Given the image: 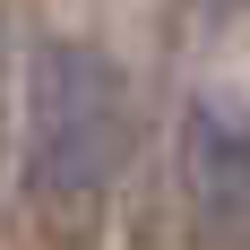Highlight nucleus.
<instances>
[{
  "label": "nucleus",
  "mask_w": 250,
  "mask_h": 250,
  "mask_svg": "<svg viewBox=\"0 0 250 250\" xmlns=\"http://www.w3.org/2000/svg\"><path fill=\"white\" fill-rule=\"evenodd\" d=\"M181 181H190V242L250 250V112L199 104L181 138Z\"/></svg>",
  "instance_id": "nucleus-2"
},
{
  "label": "nucleus",
  "mask_w": 250,
  "mask_h": 250,
  "mask_svg": "<svg viewBox=\"0 0 250 250\" xmlns=\"http://www.w3.org/2000/svg\"><path fill=\"white\" fill-rule=\"evenodd\" d=\"M216 9H233V0H216Z\"/></svg>",
  "instance_id": "nucleus-3"
},
{
  "label": "nucleus",
  "mask_w": 250,
  "mask_h": 250,
  "mask_svg": "<svg viewBox=\"0 0 250 250\" xmlns=\"http://www.w3.org/2000/svg\"><path fill=\"white\" fill-rule=\"evenodd\" d=\"M129 155L112 61L86 43H35L26 61V181L43 216H86Z\"/></svg>",
  "instance_id": "nucleus-1"
}]
</instances>
